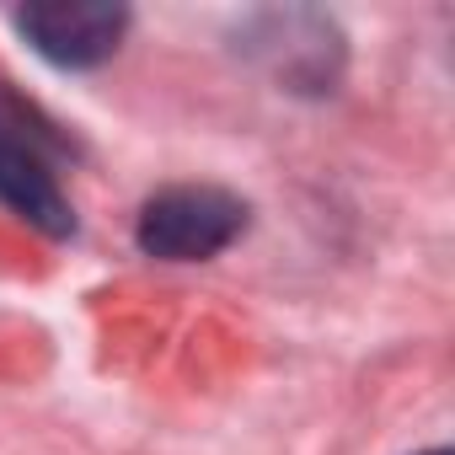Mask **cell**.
I'll list each match as a JSON object with an SVG mask.
<instances>
[{"label":"cell","instance_id":"2","mask_svg":"<svg viewBox=\"0 0 455 455\" xmlns=\"http://www.w3.org/2000/svg\"><path fill=\"white\" fill-rule=\"evenodd\" d=\"M17 33L38 60L60 70H97L118 54L129 33V6L118 0H33L17 12Z\"/></svg>","mask_w":455,"mask_h":455},{"label":"cell","instance_id":"1","mask_svg":"<svg viewBox=\"0 0 455 455\" xmlns=\"http://www.w3.org/2000/svg\"><path fill=\"white\" fill-rule=\"evenodd\" d=\"M247 231V204L214 182H177L145 198L134 242L161 263H209Z\"/></svg>","mask_w":455,"mask_h":455},{"label":"cell","instance_id":"3","mask_svg":"<svg viewBox=\"0 0 455 455\" xmlns=\"http://www.w3.org/2000/svg\"><path fill=\"white\" fill-rule=\"evenodd\" d=\"M0 204L17 209L44 236H70L76 231V209H70L49 156L33 140H22L12 124H0Z\"/></svg>","mask_w":455,"mask_h":455},{"label":"cell","instance_id":"4","mask_svg":"<svg viewBox=\"0 0 455 455\" xmlns=\"http://www.w3.org/2000/svg\"><path fill=\"white\" fill-rule=\"evenodd\" d=\"M423 455H450V450H423Z\"/></svg>","mask_w":455,"mask_h":455}]
</instances>
